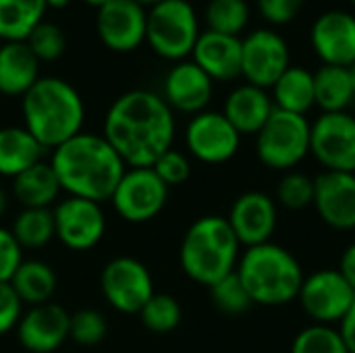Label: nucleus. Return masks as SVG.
Segmentation results:
<instances>
[{
	"mask_svg": "<svg viewBox=\"0 0 355 353\" xmlns=\"http://www.w3.org/2000/svg\"><path fill=\"white\" fill-rule=\"evenodd\" d=\"M102 135L127 166L150 169L173 148L175 114L162 96L131 89L110 104Z\"/></svg>",
	"mask_w": 355,
	"mask_h": 353,
	"instance_id": "nucleus-1",
	"label": "nucleus"
},
{
	"mask_svg": "<svg viewBox=\"0 0 355 353\" xmlns=\"http://www.w3.org/2000/svg\"><path fill=\"white\" fill-rule=\"evenodd\" d=\"M50 164L62 191L98 204L112 198L127 171V164L104 135L83 131L54 148Z\"/></svg>",
	"mask_w": 355,
	"mask_h": 353,
	"instance_id": "nucleus-2",
	"label": "nucleus"
},
{
	"mask_svg": "<svg viewBox=\"0 0 355 353\" xmlns=\"http://www.w3.org/2000/svg\"><path fill=\"white\" fill-rule=\"evenodd\" d=\"M21 100L23 127L44 150H54L81 133L85 104L69 81L60 77H40Z\"/></svg>",
	"mask_w": 355,
	"mask_h": 353,
	"instance_id": "nucleus-3",
	"label": "nucleus"
},
{
	"mask_svg": "<svg viewBox=\"0 0 355 353\" xmlns=\"http://www.w3.org/2000/svg\"><path fill=\"white\" fill-rule=\"evenodd\" d=\"M239 241L227 216H202L183 235L179 262L183 273L206 287L235 273L239 262Z\"/></svg>",
	"mask_w": 355,
	"mask_h": 353,
	"instance_id": "nucleus-4",
	"label": "nucleus"
},
{
	"mask_svg": "<svg viewBox=\"0 0 355 353\" xmlns=\"http://www.w3.org/2000/svg\"><path fill=\"white\" fill-rule=\"evenodd\" d=\"M235 273L252 302L260 306H285L297 300L306 277L297 258L272 241L245 248Z\"/></svg>",
	"mask_w": 355,
	"mask_h": 353,
	"instance_id": "nucleus-5",
	"label": "nucleus"
},
{
	"mask_svg": "<svg viewBox=\"0 0 355 353\" xmlns=\"http://www.w3.org/2000/svg\"><path fill=\"white\" fill-rule=\"evenodd\" d=\"M200 33L196 8L187 0H162L148 8L146 42L166 60L181 62L191 56Z\"/></svg>",
	"mask_w": 355,
	"mask_h": 353,
	"instance_id": "nucleus-6",
	"label": "nucleus"
},
{
	"mask_svg": "<svg viewBox=\"0 0 355 353\" xmlns=\"http://www.w3.org/2000/svg\"><path fill=\"white\" fill-rule=\"evenodd\" d=\"M256 154L272 171H291L310 154V123L302 114L275 108L256 133Z\"/></svg>",
	"mask_w": 355,
	"mask_h": 353,
	"instance_id": "nucleus-7",
	"label": "nucleus"
},
{
	"mask_svg": "<svg viewBox=\"0 0 355 353\" xmlns=\"http://www.w3.org/2000/svg\"><path fill=\"white\" fill-rule=\"evenodd\" d=\"M168 189L152 169H129L121 177L110 202L125 223L144 225L164 210Z\"/></svg>",
	"mask_w": 355,
	"mask_h": 353,
	"instance_id": "nucleus-8",
	"label": "nucleus"
},
{
	"mask_svg": "<svg viewBox=\"0 0 355 353\" xmlns=\"http://www.w3.org/2000/svg\"><path fill=\"white\" fill-rule=\"evenodd\" d=\"M100 289L104 300L121 314H139L146 302L156 293L148 266L131 256L112 258L102 268Z\"/></svg>",
	"mask_w": 355,
	"mask_h": 353,
	"instance_id": "nucleus-9",
	"label": "nucleus"
},
{
	"mask_svg": "<svg viewBox=\"0 0 355 353\" xmlns=\"http://www.w3.org/2000/svg\"><path fill=\"white\" fill-rule=\"evenodd\" d=\"M310 154L333 173L355 175V117L322 112L310 125Z\"/></svg>",
	"mask_w": 355,
	"mask_h": 353,
	"instance_id": "nucleus-10",
	"label": "nucleus"
},
{
	"mask_svg": "<svg viewBox=\"0 0 355 353\" xmlns=\"http://www.w3.org/2000/svg\"><path fill=\"white\" fill-rule=\"evenodd\" d=\"M297 300L314 325L333 327L343 320L354 304L355 293L339 268H322L304 277Z\"/></svg>",
	"mask_w": 355,
	"mask_h": 353,
	"instance_id": "nucleus-11",
	"label": "nucleus"
},
{
	"mask_svg": "<svg viewBox=\"0 0 355 353\" xmlns=\"http://www.w3.org/2000/svg\"><path fill=\"white\" fill-rule=\"evenodd\" d=\"M289 67V46L275 29H256L241 40V77L245 83L268 89Z\"/></svg>",
	"mask_w": 355,
	"mask_h": 353,
	"instance_id": "nucleus-12",
	"label": "nucleus"
},
{
	"mask_svg": "<svg viewBox=\"0 0 355 353\" xmlns=\"http://www.w3.org/2000/svg\"><path fill=\"white\" fill-rule=\"evenodd\" d=\"M52 214L56 239L73 252L96 248L106 233V214L98 202L69 196L56 204Z\"/></svg>",
	"mask_w": 355,
	"mask_h": 353,
	"instance_id": "nucleus-13",
	"label": "nucleus"
},
{
	"mask_svg": "<svg viewBox=\"0 0 355 353\" xmlns=\"http://www.w3.org/2000/svg\"><path fill=\"white\" fill-rule=\"evenodd\" d=\"M185 144L200 162L223 164L237 154L241 135L223 112L204 110L191 117L185 129Z\"/></svg>",
	"mask_w": 355,
	"mask_h": 353,
	"instance_id": "nucleus-14",
	"label": "nucleus"
},
{
	"mask_svg": "<svg viewBox=\"0 0 355 353\" xmlns=\"http://www.w3.org/2000/svg\"><path fill=\"white\" fill-rule=\"evenodd\" d=\"M148 10L133 0H110L96 15L100 42L112 52H133L146 42Z\"/></svg>",
	"mask_w": 355,
	"mask_h": 353,
	"instance_id": "nucleus-15",
	"label": "nucleus"
},
{
	"mask_svg": "<svg viewBox=\"0 0 355 353\" xmlns=\"http://www.w3.org/2000/svg\"><path fill=\"white\" fill-rule=\"evenodd\" d=\"M227 223L239 246L254 248L268 243L279 223L277 202L264 191H245L233 202Z\"/></svg>",
	"mask_w": 355,
	"mask_h": 353,
	"instance_id": "nucleus-16",
	"label": "nucleus"
},
{
	"mask_svg": "<svg viewBox=\"0 0 355 353\" xmlns=\"http://www.w3.org/2000/svg\"><path fill=\"white\" fill-rule=\"evenodd\" d=\"M69 327L71 314L62 306L48 302L29 308L21 316L17 337L21 347L29 353H54L69 339Z\"/></svg>",
	"mask_w": 355,
	"mask_h": 353,
	"instance_id": "nucleus-17",
	"label": "nucleus"
},
{
	"mask_svg": "<svg viewBox=\"0 0 355 353\" xmlns=\"http://www.w3.org/2000/svg\"><path fill=\"white\" fill-rule=\"evenodd\" d=\"M310 42L322 64L352 67L355 62V15L337 8L322 12L310 29Z\"/></svg>",
	"mask_w": 355,
	"mask_h": 353,
	"instance_id": "nucleus-18",
	"label": "nucleus"
},
{
	"mask_svg": "<svg viewBox=\"0 0 355 353\" xmlns=\"http://www.w3.org/2000/svg\"><path fill=\"white\" fill-rule=\"evenodd\" d=\"M331 229H355V175L324 171L314 179V204H312Z\"/></svg>",
	"mask_w": 355,
	"mask_h": 353,
	"instance_id": "nucleus-19",
	"label": "nucleus"
},
{
	"mask_svg": "<svg viewBox=\"0 0 355 353\" xmlns=\"http://www.w3.org/2000/svg\"><path fill=\"white\" fill-rule=\"evenodd\" d=\"M214 81L193 62L181 60L177 62L164 77L162 98L171 106V110H179L185 114L204 112L212 100Z\"/></svg>",
	"mask_w": 355,
	"mask_h": 353,
	"instance_id": "nucleus-20",
	"label": "nucleus"
},
{
	"mask_svg": "<svg viewBox=\"0 0 355 353\" xmlns=\"http://www.w3.org/2000/svg\"><path fill=\"white\" fill-rule=\"evenodd\" d=\"M191 58L212 81H233L241 77V37L206 29L193 46Z\"/></svg>",
	"mask_w": 355,
	"mask_h": 353,
	"instance_id": "nucleus-21",
	"label": "nucleus"
},
{
	"mask_svg": "<svg viewBox=\"0 0 355 353\" xmlns=\"http://www.w3.org/2000/svg\"><path fill=\"white\" fill-rule=\"evenodd\" d=\"M272 110L275 102L266 89L243 83L227 96L223 114L239 135H256L266 125Z\"/></svg>",
	"mask_w": 355,
	"mask_h": 353,
	"instance_id": "nucleus-22",
	"label": "nucleus"
},
{
	"mask_svg": "<svg viewBox=\"0 0 355 353\" xmlns=\"http://www.w3.org/2000/svg\"><path fill=\"white\" fill-rule=\"evenodd\" d=\"M40 79V60L25 42H4L0 46V94L23 98Z\"/></svg>",
	"mask_w": 355,
	"mask_h": 353,
	"instance_id": "nucleus-23",
	"label": "nucleus"
},
{
	"mask_svg": "<svg viewBox=\"0 0 355 353\" xmlns=\"http://www.w3.org/2000/svg\"><path fill=\"white\" fill-rule=\"evenodd\" d=\"M314 100L322 112H347L355 100L352 67L322 64L314 73Z\"/></svg>",
	"mask_w": 355,
	"mask_h": 353,
	"instance_id": "nucleus-24",
	"label": "nucleus"
},
{
	"mask_svg": "<svg viewBox=\"0 0 355 353\" xmlns=\"http://www.w3.org/2000/svg\"><path fill=\"white\" fill-rule=\"evenodd\" d=\"M60 191L52 164L44 160L12 179V193L23 208H50Z\"/></svg>",
	"mask_w": 355,
	"mask_h": 353,
	"instance_id": "nucleus-25",
	"label": "nucleus"
},
{
	"mask_svg": "<svg viewBox=\"0 0 355 353\" xmlns=\"http://www.w3.org/2000/svg\"><path fill=\"white\" fill-rule=\"evenodd\" d=\"M44 148L25 127H0V175L15 179L37 164Z\"/></svg>",
	"mask_w": 355,
	"mask_h": 353,
	"instance_id": "nucleus-26",
	"label": "nucleus"
},
{
	"mask_svg": "<svg viewBox=\"0 0 355 353\" xmlns=\"http://www.w3.org/2000/svg\"><path fill=\"white\" fill-rule=\"evenodd\" d=\"M8 283L23 302V306L27 304L29 308H33L48 304L54 298L58 277L54 268L42 260H23Z\"/></svg>",
	"mask_w": 355,
	"mask_h": 353,
	"instance_id": "nucleus-27",
	"label": "nucleus"
},
{
	"mask_svg": "<svg viewBox=\"0 0 355 353\" xmlns=\"http://www.w3.org/2000/svg\"><path fill=\"white\" fill-rule=\"evenodd\" d=\"M275 108L306 117L316 106L314 100V73L304 67H289L272 85Z\"/></svg>",
	"mask_w": 355,
	"mask_h": 353,
	"instance_id": "nucleus-28",
	"label": "nucleus"
},
{
	"mask_svg": "<svg viewBox=\"0 0 355 353\" xmlns=\"http://www.w3.org/2000/svg\"><path fill=\"white\" fill-rule=\"evenodd\" d=\"M46 0H0V40L25 42L44 21Z\"/></svg>",
	"mask_w": 355,
	"mask_h": 353,
	"instance_id": "nucleus-29",
	"label": "nucleus"
},
{
	"mask_svg": "<svg viewBox=\"0 0 355 353\" xmlns=\"http://www.w3.org/2000/svg\"><path fill=\"white\" fill-rule=\"evenodd\" d=\"M10 233L23 250H40L56 239L54 214L50 208H23L12 221Z\"/></svg>",
	"mask_w": 355,
	"mask_h": 353,
	"instance_id": "nucleus-30",
	"label": "nucleus"
},
{
	"mask_svg": "<svg viewBox=\"0 0 355 353\" xmlns=\"http://www.w3.org/2000/svg\"><path fill=\"white\" fill-rule=\"evenodd\" d=\"M250 23V6L245 0H210L206 6L208 31L237 35Z\"/></svg>",
	"mask_w": 355,
	"mask_h": 353,
	"instance_id": "nucleus-31",
	"label": "nucleus"
},
{
	"mask_svg": "<svg viewBox=\"0 0 355 353\" xmlns=\"http://www.w3.org/2000/svg\"><path fill=\"white\" fill-rule=\"evenodd\" d=\"M181 318H183L181 304L166 293H154L139 310L141 325L156 335L173 333L181 325Z\"/></svg>",
	"mask_w": 355,
	"mask_h": 353,
	"instance_id": "nucleus-32",
	"label": "nucleus"
},
{
	"mask_svg": "<svg viewBox=\"0 0 355 353\" xmlns=\"http://www.w3.org/2000/svg\"><path fill=\"white\" fill-rule=\"evenodd\" d=\"M291 353H349L339 329L329 325H310L300 331L291 343Z\"/></svg>",
	"mask_w": 355,
	"mask_h": 353,
	"instance_id": "nucleus-33",
	"label": "nucleus"
},
{
	"mask_svg": "<svg viewBox=\"0 0 355 353\" xmlns=\"http://www.w3.org/2000/svg\"><path fill=\"white\" fill-rule=\"evenodd\" d=\"M210 289V295H212V302L214 306L229 314V316H237V314H243L250 310V306L254 304L248 289L243 287L241 279L237 277V273H231L227 275L225 279L216 281Z\"/></svg>",
	"mask_w": 355,
	"mask_h": 353,
	"instance_id": "nucleus-34",
	"label": "nucleus"
},
{
	"mask_svg": "<svg viewBox=\"0 0 355 353\" xmlns=\"http://www.w3.org/2000/svg\"><path fill=\"white\" fill-rule=\"evenodd\" d=\"M25 44L29 46V50L33 52V56L40 62H54L67 50V37H64L62 29L56 23H50V21H42L29 33Z\"/></svg>",
	"mask_w": 355,
	"mask_h": 353,
	"instance_id": "nucleus-35",
	"label": "nucleus"
},
{
	"mask_svg": "<svg viewBox=\"0 0 355 353\" xmlns=\"http://www.w3.org/2000/svg\"><path fill=\"white\" fill-rule=\"evenodd\" d=\"M277 200L287 210H304L314 204V179L300 171H287L279 181Z\"/></svg>",
	"mask_w": 355,
	"mask_h": 353,
	"instance_id": "nucleus-36",
	"label": "nucleus"
},
{
	"mask_svg": "<svg viewBox=\"0 0 355 353\" xmlns=\"http://www.w3.org/2000/svg\"><path fill=\"white\" fill-rule=\"evenodd\" d=\"M106 335H108V322L104 314H100L98 310L85 308V310H77L75 314H71L69 339H73L75 343L92 347V345L102 343Z\"/></svg>",
	"mask_w": 355,
	"mask_h": 353,
	"instance_id": "nucleus-37",
	"label": "nucleus"
},
{
	"mask_svg": "<svg viewBox=\"0 0 355 353\" xmlns=\"http://www.w3.org/2000/svg\"><path fill=\"white\" fill-rule=\"evenodd\" d=\"M158 177L160 181L166 185V187H175V185H181L189 179L191 175V164H189V158L179 152V150H168L164 152L152 166H150Z\"/></svg>",
	"mask_w": 355,
	"mask_h": 353,
	"instance_id": "nucleus-38",
	"label": "nucleus"
},
{
	"mask_svg": "<svg viewBox=\"0 0 355 353\" xmlns=\"http://www.w3.org/2000/svg\"><path fill=\"white\" fill-rule=\"evenodd\" d=\"M23 262V248L17 243L10 229L0 227V283H8Z\"/></svg>",
	"mask_w": 355,
	"mask_h": 353,
	"instance_id": "nucleus-39",
	"label": "nucleus"
},
{
	"mask_svg": "<svg viewBox=\"0 0 355 353\" xmlns=\"http://www.w3.org/2000/svg\"><path fill=\"white\" fill-rule=\"evenodd\" d=\"M23 316V302L10 287V283H0V337L17 329Z\"/></svg>",
	"mask_w": 355,
	"mask_h": 353,
	"instance_id": "nucleus-40",
	"label": "nucleus"
},
{
	"mask_svg": "<svg viewBox=\"0 0 355 353\" xmlns=\"http://www.w3.org/2000/svg\"><path fill=\"white\" fill-rule=\"evenodd\" d=\"M306 0H258L260 15L272 25L291 23L304 8Z\"/></svg>",
	"mask_w": 355,
	"mask_h": 353,
	"instance_id": "nucleus-41",
	"label": "nucleus"
},
{
	"mask_svg": "<svg viewBox=\"0 0 355 353\" xmlns=\"http://www.w3.org/2000/svg\"><path fill=\"white\" fill-rule=\"evenodd\" d=\"M339 333L347 345V352L355 353V300L352 308L347 310V314L343 316V320L339 322Z\"/></svg>",
	"mask_w": 355,
	"mask_h": 353,
	"instance_id": "nucleus-42",
	"label": "nucleus"
},
{
	"mask_svg": "<svg viewBox=\"0 0 355 353\" xmlns=\"http://www.w3.org/2000/svg\"><path fill=\"white\" fill-rule=\"evenodd\" d=\"M339 273L343 275V279L349 283V287L355 293V241L352 246H347V250L343 252L341 262H339Z\"/></svg>",
	"mask_w": 355,
	"mask_h": 353,
	"instance_id": "nucleus-43",
	"label": "nucleus"
},
{
	"mask_svg": "<svg viewBox=\"0 0 355 353\" xmlns=\"http://www.w3.org/2000/svg\"><path fill=\"white\" fill-rule=\"evenodd\" d=\"M6 208H8V196H6V191L0 187V216L6 212Z\"/></svg>",
	"mask_w": 355,
	"mask_h": 353,
	"instance_id": "nucleus-44",
	"label": "nucleus"
},
{
	"mask_svg": "<svg viewBox=\"0 0 355 353\" xmlns=\"http://www.w3.org/2000/svg\"><path fill=\"white\" fill-rule=\"evenodd\" d=\"M67 4H71V0H46V6L50 8H64Z\"/></svg>",
	"mask_w": 355,
	"mask_h": 353,
	"instance_id": "nucleus-45",
	"label": "nucleus"
},
{
	"mask_svg": "<svg viewBox=\"0 0 355 353\" xmlns=\"http://www.w3.org/2000/svg\"><path fill=\"white\" fill-rule=\"evenodd\" d=\"M85 4H89V6H94V8H102L104 4H108L110 0H83Z\"/></svg>",
	"mask_w": 355,
	"mask_h": 353,
	"instance_id": "nucleus-46",
	"label": "nucleus"
},
{
	"mask_svg": "<svg viewBox=\"0 0 355 353\" xmlns=\"http://www.w3.org/2000/svg\"><path fill=\"white\" fill-rule=\"evenodd\" d=\"M133 2H137V4H139V6H144V8H146V6H148V8H152V6H156L158 2H162V0H133Z\"/></svg>",
	"mask_w": 355,
	"mask_h": 353,
	"instance_id": "nucleus-47",
	"label": "nucleus"
},
{
	"mask_svg": "<svg viewBox=\"0 0 355 353\" xmlns=\"http://www.w3.org/2000/svg\"><path fill=\"white\" fill-rule=\"evenodd\" d=\"M352 73H354V79H355V62L352 64Z\"/></svg>",
	"mask_w": 355,
	"mask_h": 353,
	"instance_id": "nucleus-48",
	"label": "nucleus"
},
{
	"mask_svg": "<svg viewBox=\"0 0 355 353\" xmlns=\"http://www.w3.org/2000/svg\"><path fill=\"white\" fill-rule=\"evenodd\" d=\"M349 2H352V4H354V6H355V0H349Z\"/></svg>",
	"mask_w": 355,
	"mask_h": 353,
	"instance_id": "nucleus-49",
	"label": "nucleus"
}]
</instances>
